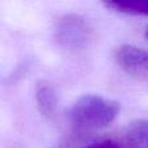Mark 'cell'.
<instances>
[{
  "mask_svg": "<svg viewBox=\"0 0 148 148\" xmlns=\"http://www.w3.org/2000/svg\"><path fill=\"white\" fill-rule=\"evenodd\" d=\"M84 148H121V146L114 140H110V139H107V140H101V142H96V143H92L90 146L84 147Z\"/></svg>",
  "mask_w": 148,
  "mask_h": 148,
  "instance_id": "cell-7",
  "label": "cell"
},
{
  "mask_svg": "<svg viewBox=\"0 0 148 148\" xmlns=\"http://www.w3.org/2000/svg\"><path fill=\"white\" fill-rule=\"evenodd\" d=\"M130 148H148V120H139L131 123L127 131Z\"/></svg>",
  "mask_w": 148,
  "mask_h": 148,
  "instance_id": "cell-5",
  "label": "cell"
},
{
  "mask_svg": "<svg viewBox=\"0 0 148 148\" xmlns=\"http://www.w3.org/2000/svg\"><path fill=\"white\" fill-rule=\"evenodd\" d=\"M35 99L42 114L47 118H53L57 109V94L53 84L47 81H39L35 88Z\"/></svg>",
  "mask_w": 148,
  "mask_h": 148,
  "instance_id": "cell-4",
  "label": "cell"
},
{
  "mask_svg": "<svg viewBox=\"0 0 148 148\" xmlns=\"http://www.w3.org/2000/svg\"><path fill=\"white\" fill-rule=\"evenodd\" d=\"M91 26L78 14H68L59 21L56 27V39L60 46L66 49H82L91 39Z\"/></svg>",
  "mask_w": 148,
  "mask_h": 148,
  "instance_id": "cell-2",
  "label": "cell"
},
{
  "mask_svg": "<svg viewBox=\"0 0 148 148\" xmlns=\"http://www.w3.org/2000/svg\"><path fill=\"white\" fill-rule=\"evenodd\" d=\"M120 113L117 101L97 96L84 95L74 103L70 110V118L79 129L96 130L110 125Z\"/></svg>",
  "mask_w": 148,
  "mask_h": 148,
  "instance_id": "cell-1",
  "label": "cell"
},
{
  "mask_svg": "<svg viewBox=\"0 0 148 148\" xmlns=\"http://www.w3.org/2000/svg\"><path fill=\"white\" fill-rule=\"evenodd\" d=\"M146 35H147V38H148V27H147V31H146Z\"/></svg>",
  "mask_w": 148,
  "mask_h": 148,
  "instance_id": "cell-8",
  "label": "cell"
},
{
  "mask_svg": "<svg viewBox=\"0 0 148 148\" xmlns=\"http://www.w3.org/2000/svg\"><path fill=\"white\" fill-rule=\"evenodd\" d=\"M117 64L127 74L135 77L148 75V51L131 44H122L114 52Z\"/></svg>",
  "mask_w": 148,
  "mask_h": 148,
  "instance_id": "cell-3",
  "label": "cell"
},
{
  "mask_svg": "<svg viewBox=\"0 0 148 148\" xmlns=\"http://www.w3.org/2000/svg\"><path fill=\"white\" fill-rule=\"evenodd\" d=\"M107 7L120 13L134 16H148V0H122L107 3Z\"/></svg>",
  "mask_w": 148,
  "mask_h": 148,
  "instance_id": "cell-6",
  "label": "cell"
}]
</instances>
